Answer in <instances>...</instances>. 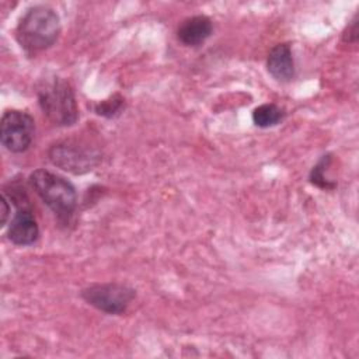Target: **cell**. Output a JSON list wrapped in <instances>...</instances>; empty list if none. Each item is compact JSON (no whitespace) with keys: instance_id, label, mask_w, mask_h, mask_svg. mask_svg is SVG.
<instances>
[{"instance_id":"cell-7","label":"cell","mask_w":359,"mask_h":359,"mask_svg":"<svg viewBox=\"0 0 359 359\" xmlns=\"http://www.w3.org/2000/svg\"><path fill=\"white\" fill-rule=\"evenodd\" d=\"M28 201L20 203L17 206V212L11 217L8 224L7 236L8 240L15 245H31L38 240L39 227L32 213L31 206L27 203Z\"/></svg>"},{"instance_id":"cell-13","label":"cell","mask_w":359,"mask_h":359,"mask_svg":"<svg viewBox=\"0 0 359 359\" xmlns=\"http://www.w3.org/2000/svg\"><path fill=\"white\" fill-rule=\"evenodd\" d=\"M342 41L348 42V43H356V41H358V21H356V15L346 25V28H345V31L342 34Z\"/></svg>"},{"instance_id":"cell-5","label":"cell","mask_w":359,"mask_h":359,"mask_svg":"<svg viewBox=\"0 0 359 359\" xmlns=\"http://www.w3.org/2000/svg\"><path fill=\"white\" fill-rule=\"evenodd\" d=\"M81 299L93 306L94 309L112 314L119 316L126 311L129 304L136 296L133 287L118 283V282H108V283H93L84 287L80 292Z\"/></svg>"},{"instance_id":"cell-6","label":"cell","mask_w":359,"mask_h":359,"mask_svg":"<svg viewBox=\"0 0 359 359\" xmlns=\"http://www.w3.org/2000/svg\"><path fill=\"white\" fill-rule=\"evenodd\" d=\"M35 133L34 118L20 109L4 111L0 122V139L11 153H22L29 149Z\"/></svg>"},{"instance_id":"cell-12","label":"cell","mask_w":359,"mask_h":359,"mask_svg":"<svg viewBox=\"0 0 359 359\" xmlns=\"http://www.w3.org/2000/svg\"><path fill=\"white\" fill-rule=\"evenodd\" d=\"M330 163H331V154H325L311 168L309 180L313 185H316L321 189H332L335 187V184L325 177V171L330 167Z\"/></svg>"},{"instance_id":"cell-10","label":"cell","mask_w":359,"mask_h":359,"mask_svg":"<svg viewBox=\"0 0 359 359\" xmlns=\"http://www.w3.org/2000/svg\"><path fill=\"white\" fill-rule=\"evenodd\" d=\"M285 109L276 104H262L252 111V122L258 128L275 126L285 118Z\"/></svg>"},{"instance_id":"cell-8","label":"cell","mask_w":359,"mask_h":359,"mask_svg":"<svg viewBox=\"0 0 359 359\" xmlns=\"http://www.w3.org/2000/svg\"><path fill=\"white\" fill-rule=\"evenodd\" d=\"M266 69L268 73L280 83H287L294 77V59L290 43H278L269 50Z\"/></svg>"},{"instance_id":"cell-1","label":"cell","mask_w":359,"mask_h":359,"mask_svg":"<svg viewBox=\"0 0 359 359\" xmlns=\"http://www.w3.org/2000/svg\"><path fill=\"white\" fill-rule=\"evenodd\" d=\"M60 35V18L57 13L45 4H36L21 15L15 39L27 53H38L50 48Z\"/></svg>"},{"instance_id":"cell-4","label":"cell","mask_w":359,"mask_h":359,"mask_svg":"<svg viewBox=\"0 0 359 359\" xmlns=\"http://www.w3.org/2000/svg\"><path fill=\"white\" fill-rule=\"evenodd\" d=\"M48 157L57 168L81 175L100 164L101 151L86 139L66 137L49 146Z\"/></svg>"},{"instance_id":"cell-3","label":"cell","mask_w":359,"mask_h":359,"mask_svg":"<svg viewBox=\"0 0 359 359\" xmlns=\"http://www.w3.org/2000/svg\"><path fill=\"white\" fill-rule=\"evenodd\" d=\"M38 104L43 115L56 126H72L79 121L74 91L62 77L43 80L38 87Z\"/></svg>"},{"instance_id":"cell-11","label":"cell","mask_w":359,"mask_h":359,"mask_svg":"<svg viewBox=\"0 0 359 359\" xmlns=\"http://www.w3.org/2000/svg\"><path fill=\"white\" fill-rule=\"evenodd\" d=\"M123 108H125V98L121 94H118V93L109 95L108 98L97 102L93 107V109H94V112L97 115L108 118V119L121 115Z\"/></svg>"},{"instance_id":"cell-9","label":"cell","mask_w":359,"mask_h":359,"mask_svg":"<svg viewBox=\"0 0 359 359\" xmlns=\"http://www.w3.org/2000/svg\"><path fill=\"white\" fill-rule=\"evenodd\" d=\"M212 31L213 24L209 17L194 15L180 24L177 29V38L185 46H198L212 35Z\"/></svg>"},{"instance_id":"cell-2","label":"cell","mask_w":359,"mask_h":359,"mask_svg":"<svg viewBox=\"0 0 359 359\" xmlns=\"http://www.w3.org/2000/svg\"><path fill=\"white\" fill-rule=\"evenodd\" d=\"M29 184L60 222L70 220L77 206L76 188L70 181L49 170L38 168L29 175Z\"/></svg>"},{"instance_id":"cell-14","label":"cell","mask_w":359,"mask_h":359,"mask_svg":"<svg viewBox=\"0 0 359 359\" xmlns=\"http://www.w3.org/2000/svg\"><path fill=\"white\" fill-rule=\"evenodd\" d=\"M0 206H1V210H0V215H1V217H0V224H1V226H6L7 219H8V215H10V210H11V209H10V205H8V201H7L6 194H3V195H1Z\"/></svg>"}]
</instances>
